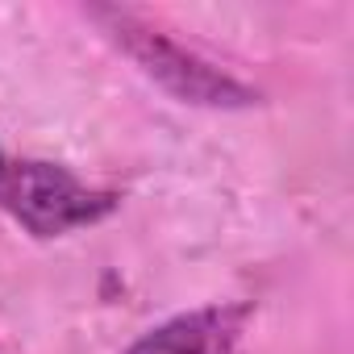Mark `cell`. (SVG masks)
<instances>
[{"instance_id":"obj_1","label":"cell","mask_w":354,"mask_h":354,"mask_svg":"<svg viewBox=\"0 0 354 354\" xmlns=\"http://www.w3.org/2000/svg\"><path fill=\"white\" fill-rule=\"evenodd\" d=\"M96 17L109 26L117 46L142 67V75H150L175 100L196 104V109H250V104H259V92L250 84L213 67L196 50L167 38L162 30H154V26L129 17V13H117V9H100Z\"/></svg>"},{"instance_id":"obj_2","label":"cell","mask_w":354,"mask_h":354,"mask_svg":"<svg viewBox=\"0 0 354 354\" xmlns=\"http://www.w3.org/2000/svg\"><path fill=\"white\" fill-rule=\"evenodd\" d=\"M0 209L34 238H63L104 221L117 209V196L84 184L59 162L9 158L0 171Z\"/></svg>"},{"instance_id":"obj_3","label":"cell","mask_w":354,"mask_h":354,"mask_svg":"<svg viewBox=\"0 0 354 354\" xmlns=\"http://www.w3.org/2000/svg\"><path fill=\"white\" fill-rule=\"evenodd\" d=\"M246 304H205L142 333L125 354H230L242 337Z\"/></svg>"},{"instance_id":"obj_4","label":"cell","mask_w":354,"mask_h":354,"mask_svg":"<svg viewBox=\"0 0 354 354\" xmlns=\"http://www.w3.org/2000/svg\"><path fill=\"white\" fill-rule=\"evenodd\" d=\"M5 162H9V158H5V150H0V171H5Z\"/></svg>"}]
</instances>
